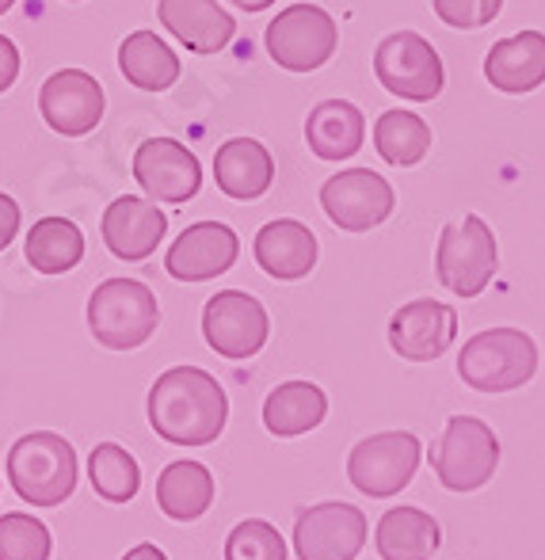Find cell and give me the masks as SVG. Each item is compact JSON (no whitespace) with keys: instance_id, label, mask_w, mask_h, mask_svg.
Here are the masks:
<instances>
[{"instance_id":"cell-1","label":"cell","mask_w":545,"mask_h":560,"mask_svg":"<svg viewBox=\"0 0 545 560\" xmlns=\"http://www.w3.org/2000/svg\"><path fill=\"white\" fill-rule=\"evenodd\" d=\"M229 397L214 374L172 366L149 389V423L172 446H207L225 431Z\"/></svg>"},{"instance_id":"cell-2","label":"cell","mask_w":545,"mask_h":560,"mask_svg":"<svg viewBox=\"0 0 545 560\" xmlns=\"http://www.w3.org/2000/svg\"><path fill=\"white\" fill-rule=\"evenodd\" d=\"M77 450L54 431H31L8 450V485L31 508H58L77 488Z\"/></svg>"},{"instance_id":"cell-3","label":"cell","mask_w":545,"mask_h":560,"mask_svg":"<svg viewBox=\"0 0 545 560\" xmlns=\"http://www.w3.org/2000/svg\"><path fill=\"white\" fill-rule=\"evenodd\" d=\"M538 370V343L519 328H488L465 339L457 354V377L477 393L523 389Z\"/></svg>"},{"instance_id":"cell-4","label":"cell","mask_w":545,"mask_h":560,"mask_svg":"<svg viewBox=\"0 0 545 560\" xmlns=\"http://www.w3.org/2000/svg\"><path fill=\"white\" fill-rule=\"evenodd\" d=\"M161 325L156 294L138 279H107L89 298V328L111 351H134Z\"/></svg>"},{"instance_id":"cell-5","label":"cell","mask_w":545,"mask_h":560,"mask_svg":"<svg viewBox=\"0 0 545 560\" xmlns=\"http://www.w3.org/2000/svg\"><path fill=\"white\" fill-rule=\"evenodd\" d=\"M496 267H500V252H496V233L488 229L485 218L465 214L457 222L442 225L436 275L450 294L477 298L492 282Z\"/></svg>"},{"instance_id":"cell-6","label":"cell","mask_w":545,"mask_h":560,"mask_svg":"<svg viewBox=\"0 0 545 560\" xmlns=\"http://www.w3.org/2000/svg\"><path fill=\"white\" fill-rule=\"evenodd\" d=\"M431 465H436L442 488L477 492L492 480L496 465H500V439L477 416H450L436 454H431Z\"/></svg>"},{"instance_id":"cell-7","label":"cell","mask_w":545,"mask_h":560,"mask_svg":"<svg viewBox=\"0 0 545 560\" xmlns=\"http://www.w3.org/2000/svg\"><path fill=\"white\" fill-rule=\"evenodd\" d=\"M336 46L339 27L321 4H290L267 23V54L290 73H313L328 66Z\"/></svg>"},{"instance_id":"cell-8","label":"cell","mask_w":545,"mask_h":560,"mask_svg":"<svg viewBox=\"0 0 545 560\" xmlns=\"http://www.w3.org/2000/svg\"><path fill=\"white\" fill-rule=\"evenodd\" d=\"M374 77L390 96L428 104L442 92V61L439 50L416 31H393L374 50Z\"/></svg>"},{"instance_id":"cell-9","label":"cell","mask_w":545,"mask_h":560,"mask_svg":"<svg viewBox=\"0 0 545 560\" xmlns=\"http://www.w3.org/2000/svg\"><path fill=\"white\" fill-rule=\"evenodd\" d=\"M424 446L413 431H382L362 439L347 457V477L370 500H385L408 488V480L420 469Z\"/></svg>"},{"instance_id":"cell-10","label":"cell","mask_w":545,"mask_h":560,"mask_svg":"<svg viewBox=\"0 0 545 560\" xmlns=\"http://www.w3.org/2000/svg\"><path fill=\"white\" fill-rule=\"evenodd\" d=\"M321 207H325L328 222L347 229V233H367L378 229L397 207L390 179H382L370 168H344L321 187Z\"/></svg>"},{"instance_id":"cell-11","label":"cell","mask_w":545,"mask_h":560,"mask_svg":"<svg viewBox=\"0 0 545 560\" xmlns=\"http://www.w3.org/2000/svg\"><path fill=\"white\" fill-rule=\"evenodd\" d=\"M267 332H271L267 310L244 290H221L202 310V336L221 359H252L267 343Z\"/></svg>"},{"instance_id":"cell-12","label":"cell","mask_w":545,"mask_h":560,"mask_svg":"<svg viewBox=\"0 0 545 560\" xmlns=\"http://www.w3.org/2000/svg\"><path fill=\"white\" fill-rule=\"evenodd\" d=\"M134 179L153 202H179L195 199L202 187V164L184 141L176 138H149L134 153Z\"/></svg>"},{"instance_id":"cell-13","label":"cell","mask_w":545,"mask_h":560,"mask_svg":"<svg viewBox=\"0 0 545 560\" xmlns=\"http://www.w3.org/2000/svg\"><path fill=\"white\" fill-rule=\"evenodd\" d=\"M367 546V515L351 503H317L294 523L298 560H355Z\"/></svg>"},{"instance_id":"cell-14","label":"cell","mask_w":545,"mask_h":560,"mask_svg":"<svg viewBox=\"0 0 545 560\" xmlns=\"http://www.w3.org/2000/svg\"><path fill=\"white\" fill-rule=\"evenodd\" d=\"M38 112L50 130L66 133V138H81L104 118V89L84 69H58L38 89Z\"/></svg>"},{"instance_id":"cell-15","label":"cell","mask_w":545,"mask_h":560,"mask_svg":"<svg viewBox=\"0 0 545 560\" xmlns=\"http://www.w3.org/2000/svg\"><path fill=\"white\" fill-rule=\"evenodd\" d=\"M241 241L225 222H195L176 236L164 256V271L179 282H207L236 264Z\"/></svg>"},{"instance_id":"cell-16","label":"cell","mask_w":545,"mask_h":560,"mask_svg":"<svg viewBox=\"0 0 545 560\" xmlns=\"http://www.w3.org/2000/svg\"><path fill=\"white\" fill-rule=\"evenodd\" d=\"M457 336V313L442 302L420 298L393 313L390 320V347L405 362H436L450 351Z\"/></svg>"},{"instance_id":"cell-17","label":"cell","mask_w":545,"mask_h":560,"mask_svg":"<svg viewBox=\"0 0 545 560\" xmlns=\"http://www.w3.org/2000/svg\"><path fill=\"white\" fill-rule=\"evenodd\" d=\"M104 244L111 256L126 259V264H138L156 252V244L169 233V218L156 210V202L138 199V195H123L104 210V222H100Z\"/></svg>"},{"instance_id":"cell-18","label":"cell","mask_w":545,"mask_h":560,"mask_svg":"<svg viewBox=\"0 0 545 560\" xmlns=\"http://www.w3.org/2000/svg\"><path fill=\"white\" fill-rule=\"evenodd\" d=\"M156 15L192 54H218L236 35V20L218 0H156Z\"/></svg>"},{"instance_id":"cell-19","label":"cell","mask_w":545,"mask_h":560,"mask_svg":"<svg viewBox=\"0 0 545 560\" xmlns=\"http://www.w3.org/2000/svg\"><path fill=\"white\" fill-rule=\"evenodd\" d=\"M485 77L503 96H526L545 84V35L542 31H519L488 50Z\"/></svg>"},{"instance_id":"cell-20","label":"cell","mask_w":545,"mask_h":560,"mask_svg":"<svg viewBox=\"0 0 545 560\" xmlns=\"http://www.w3.org/2000/svg\"><path fill=\"white\" fill-rule=\"evenodd\" d=\"M256 264L264 267L271 279L294 282L305 279L317 264V236L310 233V225L294 222V218H275L256 233Z\"/></svg>"},{"instance_id":"cell-21","label":"cell","mask_w":545,"mask_h":560,"mask_svg":"<svg viewBox=\"0 0 545 560\" xmlns=\"http://www.w3.org/2000/svg\"><path fill=\"white\" fill-rule=\"evenodd\" d=\"M214 179L229 199L252 202L275 184V156L256 138H229L225 145H218Z\"/></svg>"},{"instance_id":"cell-22","label":"cell","mask_w":545,"mask_h":560,"mask_svg":"<svg viewBox=\"0 0 545 560\" xmlns=\"http://www.w3.org/2000/svg\"><path fill=\"white\" fill-rule=\"evenodd\" d=\"M305 141L321 161H347L367 141V118L347 100H321L305 118Z\"/></svg>"},{"instance_id":"cell-23","label":"cell","mask_w":545,"mask_h":560,"mask_svg":"<svg viewBox=\"0 0 545 560\" xmlns=\"http://www.w3.org/2000/svg\"><path fill=\"white\" fill-rule=\"evenodd\" d=\"M156 503L176 523H195L214 503V477L202 462H172L156 477Z\"/></svg>"},{"instance_id":"cell-24","label":"cell","mask_w":545,"mask_h":560,"mask_svg":"<svg viewBox=\"0 0 545 560\" xmlns=\"http://www.w3.org/2000/svg\"><path fill=\"white\" fill-rule=\"evenodd\" d=\"M374 549L382 560H431L439 549V523L420 508H393L378 523Z\"/></svg>"},{"instance_id":"cell-25","label":"cell","mask_w":545,"mask_h":560,"mask_svg":"<svg viewBox=\"0 0 545 560\" xmlns=\"http://www.w3.org/2000/svg\"><path fill=\"white\" fill-rule=\"evenodd\" d=\"M118 69L141 92H164L179 81V58L153 31H134L118 46Z\"/></svg>"},{"instance_id":"cell-26","label":"cell","mask_w":545,"mask_h":560,"mask_svg":"<svg viewBox=\"0 0 545 560\" xmlns=\"http://www.w3.org/2000/svg\"><path fill=\"white\" fill-rule=\"evenodd\" d=\"M328 416V397L313 382H287L264 400V428L279 439H294L321 428Z\"/></svg>"},{"instance_id":"cell-27","label":"cell","mask_w":545,"mask_h":560,"mask_svg":"<svg viewBox=\"0 0 545 560\" xmlns=\"http://www.w3.org/2000/svg\"><path fill=\"white\" fill-rule=\"evenodd\" d=\"M27 259L43 275H66L84 259V233L69 218H38L27 233Z\"/></svg>"},{"instance_id":"cell-28","label":"cell","mask_w":545,"mask_h":560,"mask_svg":"<svg viewBox=\"0 0 545 560\" xmlns=\"http://www.w3.org/2000/svg\"><path fill=\"white\" fill-rule=\"evenodd\" d=\"M374 149L393 168H413L428 156L431 149V126L413 112H385L374 122Z\"/></svg>"},{"instance_id":"cell-29","label":"cell","mask_w":545,"mask_h":560,"mask_svg":"<svg viewBox=\"0 0 545 560\" xmlns=\"http://www.w3.org/2000/svg\"><path fill=\"white\" fill-rule=\"evenodd\" d=\"M89 477H92V488H96L107 503H130L141 488L138 462H134L130 450H123L118 443H100L92 450Z\"/></svg>"},{"instance_id":"cell-30","label":"cell","mask_w":545,"mask_h":560,"mask_svg":"<svg viewBox=\"0 0 545 560\" xmlns=\"http://www.w3.org/2000/svg\"><path fill=\"white\" fill-rule=\"evenodd\" d=\"M0 560H50V530L35 515H0Z\"/></svg>"},{"instance_id":"cell-31","label":"cell","mask_w":545,"mask_h":560,"mask_svg":"<svg viewBox=\"0 0 545 560\" xmlns=\"http://www.w3.org/2000/svg\"><path fill=\"white\" fill-rule=\"evenodd\" d=\"M225 560H287V541L264 518H244L229 530Z\"/></svg>"},{"instance_id":"cell-32","label":"cell","mask_w":545,"mask_h":560,"mask_svg":"<svg viewBox=\"0 0 545 560\" xmlns=\"http://www.w3.org/2000/svg\"><path fill=\"white\" fill-rule=\"evenodd\" d=\"M436 15L447 27H457V31H477V27H488V23L500 15L503 0H431Z\"/></svg>"},{"instance_id":"cell-33","label":"cell","mask_w":545,"mask_h":560,"mask_svg":"<svg viewBox=\"0 0 545 560\" xmlns=\"http://www.w3.org/2000/svg\"><path fill=\"white\" fill-rule=\"evenodd\" d=\"M15 77H20V50H15L12 38L0 35V96L12 89Z\"/></svg>"},{"instance_id":"cell-34","label":"cell","mask_w":545,"mask_h":560,"mask_svg":"<svg viewBox=\"0 0 545 560\" xmlns=\"http://www.w3.org/2000/svg\"><path fill=\"white\" fill-rule=\"evenodd\" d=\"M15 233H20V207H15V199H8L0 191V252L15 241Z\"/></svg>"},{"instance_id":"cell-35","label":"cell","mask_w":545,"mask_h":560,"mask_svg":"<svg viewBox=\"0 0 545 560\" xmlns=\"http://www.w3.org/2000/svg\"><path fill=\"white\" fill-rule=\"evenodd\" d=\"M123 560H169V557H164L161 549L149 546V541H146V546H134L130 553H123Z\"/></svg>"},{"instance_id":"cell-36","label":"cell","mask_w":545,"mask_h":560,"mask_svg":"<svg viewBox=\"0 0 545 560\" xmlns=\"http://www.w3.org/2000/svg\"><path fill=\"white\" fill-rule=\"evenodd\" d=\"M229 4L244 8V12H264V8H271L275 0H229Z\"/></svg>"},{"instance_id":"cell-37","label":"cell","mask_w":545,"mask_h":560,"mask_svg":"<svg viewBox=\"0 0 545 560\" xmlns=\"http://www.w3.org/2000/svg\"><path fill=\"white\" fill-rule=\"evenodd\" d=\"M15 4V0H0V15H4L8 12V8H12Z\"/></svg>"},{"instance_id":"cell-38","label":"cell","mask_w":545,"mask_h":560,"mask_svg":"<svg viewBox=\"0 0 545 560\" xmlns=\"http://www.w3.org/2000/svg\"><path fill=\"white\" fill-rule=\"evenodd\" d=\"M69 4H73V0H69Z\"/></svg>"}]
</instances>
